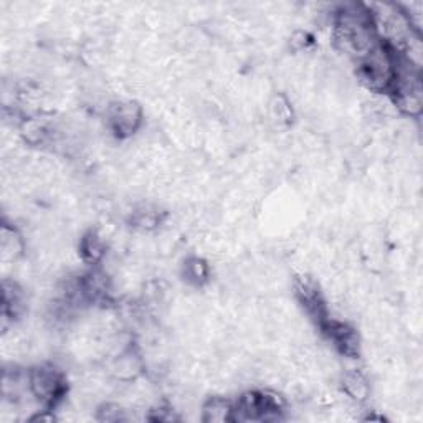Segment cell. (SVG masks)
<instances>
[{
	"label": "cell",
	"mask_w": 423,
	"mask_h": 423,
	"mask_svg": "<svg viewBox=\"0 0 423 423\" xmlns=\"http://www.w3.org/2000/svg\"><path fill=\"white\" fill-rule=\"evenodd\" d=\"M29 389L40 405L46 410H53L66 394L65 375L51 364L39 365L30 370Z\"/></svg>",
	"instance_id": "6da1fadb"
},
{
	"label": "cell",
	"mask_w": 423,
	"mask_h": 423,
	"mask_svg": "<svg viewBox=\"0 0 423 423\" xmlns=\"http://www.w3.org/2000/svg\"><path fill=\"white\" fill-rule=\"evenodd\" d=\"M108 124L118 138H129L143 124V109L134 101H116L108 106Z\"/></svg>",
	"instance_id": "7a4b0ae2"
},
{
	"label": "cell",
	"mask_w": 423,
	"mask_h": 423,
	"mask_svg": "<svg viewBox=\"0 0 423 423\" xmlns=\"http://www.w3.org/2000/svg\"><path fill=\"white\" fill-rule=\"evenodd\" d=\"M143 372V360L133 349H128L121 354H118L113 364V374L114 377L123 380V382H129V380L138 379V375Z\"/></svg>",
	"instance_id": "3957f363"
},
{
	"label": "cell",
	"mask_w": 423,
	"mask_h": 423,
	"mask_svg": "<svg viewBox=\"0 0 423 423\" xmlns=\"http://www.w3.org/2000/svg\"><path fill=\"white\" fill-rule=\"evenodd\" d=\"M80 255L85 263L98 265L106 255V247L96 232H88L80 240Z\"/></svg>",
	"instance_id": "277c9868"
},
{
	"label": "cell",
	"mask_w": 423,
	"mask_h": 423,
	"mask_svg": "<svg viewBox=\"0 0 423 423\" xmlns=\"http://www.w3.org/2000/svg\"><path fill=\"white\" fill-rule=\"evenodd\" d=\"M164 213L159 212L158 208L153 205H141L134 208L133 215H131V223L133 227L143 230V232H149V230L158 228L163 223Z\"/></svg>",
	"instance_id": "5b68a950"
},
{
	"label": "cell",
	"mask_w": 423,
	"mask_h": 423,
	"mask_svg": "<svg viewBox=\"0 0 423 423\" xmlns=\"http://www.w3.org/2000/svg\"><path fill=\"white\" fill-rule=\"evenodd\" d=\"M0 248H2V260L4 261H15L24 252V242L17 233V230L10 228L7 225L2 227V235H0Z\"/></svg>",
	"instance_id": "8992f818"
},
{
	"label": "cell",
	"mask_w": 423,
	"mask_h": 423,
	"mask_svg": "<svg viewBox=\"0 0 423 423\" xmlns=\"http://www.w3.org/2000/svg\"><path fill=\"white\" fill-rule=\"evenodd\" d=\"M235 407L228 400L212 399L203 407V422H232Z\"/></svg>",
	"instance_id": "52a82bcc"
},
{
	"label": "cell",
	"mask_w": 423,
	"mask_h": 423,
	"mask_svg": "<svg viewBox=\"0 0 423 423\" xmlns=\"http://www.w3.org/2000/svg\"><path fill=\"white\" fill-rule=\"evenodd\" d=\"M342 389L351 399L357 402H364L369 395V384L365 377L357 370H351L344 375L342 379Z\"/></svg>",
	"instance_id": "ba28073f"
},
{
	"label": "cell",
	"mask_w": 423,
	"mask_h": 423,
	"mask_svg": "<svg viewBox=\"0 0 423 423\" xmlns=\"http://www.w3.org/2000/svg\"><path fill=\"white\" fill-rule=\"evenodd\" d=\"M208 275H210V268L202 258H189L184 265V278L187 283L194 286H202L208 281Z\"/></svg>",
	"instance_id": "9c48e42d"
},
{
	"label": "cell",
	"mask_w": 423,
	"mask_h": 423,
	"mask_svg": "<svg viewBox=\"0 0 423 423\" xmlns=\"http://www.w3.org/2000/svg\"><path fill=\"white\" fill-rule=\"evenodd\" d=\"M270 111L271 116H273L275 121H278V124H288L290 121H293V108H291L288 98L283 95H278L271 99Z\"/></svg>",
	"instance_id": "30bf717a"
},
{
	"label": "cell",
	"mask_w": 423,
	"mask_h": 423,
	"mask_svg": "<svg viewBox=\"0 0 423 423\" xmlns=\"http://www.w3.org/2000/svg\"><path fill=\"white\" fill-rule=\"evenodd\" d=\"M99 412V420L103 422H118L124 419V410L116 404H104Z\"/></svg>",
	"instance_id": "8fae6325"
},
{
	"label": "cell",
	"mask_w": 423,
	"mask_h": 423,
	"mask_svg": "<svg viewBox=\"0 0 423 423\" xmlns=\"http://www.w3.org/2000/svg\"><path fill=\"white\" fill-rule=\"evenodd\" d=\"M312 45V36L307 32H302V30H297L290 39V46L295 51H302L307 50Z\"/></svg>",
	"instance_id": "7c38bea8"
}]
</instances>
